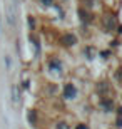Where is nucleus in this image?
Here are the masks:
<instances>
[{"label": "nucleus", "mask_w": 122, "mask_h": 129, "mask_svg": "<svg viewBox=\"0 0 122 129\" xmlns=\"http://www.w3.org/2000/svg\"><path fill=\"white\" fill-rule=\"evenodd\" d=\"M40 2H42L44 5H47V7H49V5H52V0H40Z\"/></svg>", "instance_id": "8"}, {"label": "nucleus", "mask_w": 122, "mask_h": 129, "mask_svg": "<svg viewBox=\"0 0 122 129\" xmlns=\"http://www.w3.org/2000/svg\"><path fill=\"white\" fill-rule=\"evenodd\" d=\"M12 99H14V104L19 102V91H17V86H12Z\"/></svg>", "instance_id": "4"}, {"label": "nucleus", "mask_w": 122, "mask_h": 129, "mask_svg": "<svg viewBox=\"0 0 122 129\" xmlns=\"http://www.w3.org/2000/svg\"><path fill=\"white\" fill-rule=\"evenodd\" d=\"M102 106H104V107H105V111H110V109H112V107H114L112 101H104V102H102Z\"/></svg>", "instance_id": "6"}, {"label": "nucleus", "mask_w": 122, "mask_h": 129, "mask_svg": "<svg viewBox=\"0 0 122 129\" xmlns=\"http://www.w3.org/2000/svg\"><path fill=\"white\" fill-rule=\"evenodd\" d=\"M33 24H35V22H33V19H32V17H28V25H30L32 29H33Z\"/></svg>", "instance_id": "9"}, {"label": "nucleus", "mask_w": 122, "mask_h": 129, "mask_svg": "<svg viewBox=\"0 0 122 129\" xmlns=\"http://www.w3.org/2000/svg\"><path fill=\"white\" fill-rule=\"evenodd\" d=\"M75 129H87V126H85V124H80V126H77Z\"/></svg>", "instance_id": "11"}, {"label": "nucleus", "mask_w": 122, "mask_h": 129, "mask_svg": "<svg viewBox=\"0 0 122 129\" xmlns=\"http://www.w3.org/2000/svg\"><path fill=\"white\" fill-rule=\"evenodd\" d=\"M50 69L54 72H60V64L57 62V60H54V62H50Z\"/></svg>", "instance_id": "5"}, {"label": "nucleus", "mask_w": 122, "mask_h": 129, "mask_svg": "<svg viewBox=\"0 0 122 129\" xmlns=\"http://www.w3.org/2000/svg\"><path fill=\"white\" fill-rule=\"evenodd\" d=\"M5 64H7V69H10V57L5 55Z\"/></svg>", "instance_id": "7"}, {"label": "nucleus", "mask_w": 122, "mask_h": 129, "mask_svg": "<svg viewBox=\"0 0 122 129\" xmlns=\"http://www.w3.org/2000/svg\"><path fill=\"white\" fill-rule=\"evenodd\" d=\"M64 45H67V47H70V45H75L77 44V37L75 35H72V34H67V35H64L60 40Z\"/></svg>", "instance_id": "2"}, {"label": "nucleus", "mask_w": 122, "mask_h": 129, "mask_svg": "<svg viewBox=\"0 0 122 129\" xmlns=\"http://www.w3.org/2000/svg\"><path fill=\"white\" fill-rule=\"evenodd\" d=\"M57 129H65V124H64V122H60V124L57 126Z\"/></svg>", "instance_id": "10"}, {"label": "nucleus", "mask_w": 122, "mask_h": 129, "mask_svg": "<svg viewBox=\"0 0 122 129\" xmlns=\"http://www.w3.org/2000/svg\"><path fill=\"white\" fill-rule=\"evenodd\" d=\"M77 96V89H75L74 84H65V87H64V97H67V99H74V97Z\"/></svg>", "instance_id": "1"}, {"label": "nucleus", "mask_w": 122, "mask_h": 129, "mask_svg": "<svg viewBox=\"0 0 122 129\" xmlns=\"http://www.w3.org/2000/svg\"><path fill=\"white\" fill-rule=\"evenodd\" d=\"M35 121H37V112L35 111H28V122L30 124H35Z\"/></svg>", "instance_id": "3"}, {"label": "nucleus", "mask_w": 122, "mask_h": 129, "mask_svg": "<svg viewBox=\"0 0 122 129\" xmlns=\"http://www.w3.org/2000/svg\"><path fill=\"white\" fill-rule=\"evenodd\" d=\"M119 114H120V116H122V107H120V109H119Z\"/></svg>", "instance_id": "12"}]
</instances>
